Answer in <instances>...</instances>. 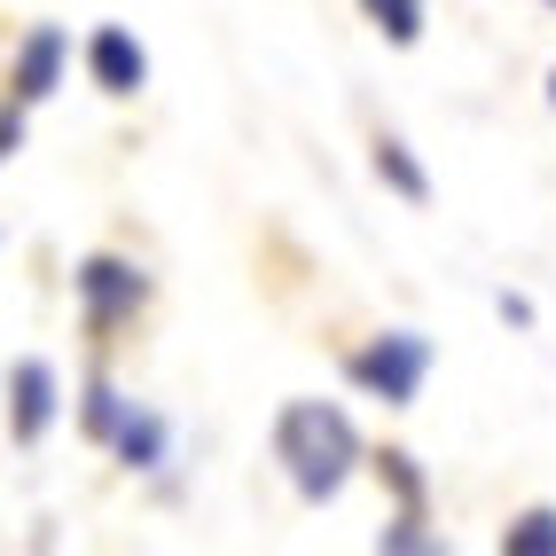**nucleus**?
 Segmentation results:
<instances>
[{
  "label": "nucleus",
  "mask_w": 556,
  "mask_h": 556,
  "mask_svg": "<svg viewBox=\"0 0 556 556\" xmlns=\"http://www.w3.org/2000/svg\"><path fill=\"white\" fill-rule=\"evenodd\" d=\"M275 463L299 486V502H338L345 478L361 470V431L329 400H290L275 416Z\"/></svg>",
  "instance_id": "1"
},
{
  "label": "nucleus",
  "mask_w": 556,
  "mask_h": 556,
  "mask_svg": "<svg viewBox=\"0 0 556 556\" xmlns=\"http://www.w3.org/2000/svg\"><path fill=\"white\" fill-rule=\"evenodd\" d=\"M345 377L368 400H384V407H416V392L431 377V338H416V329H384V338H368L345 361Z\"/></svg>",
  "instance_id": "2"
},
{
  "label": "nucleus",
  "mask_w": 556,
  "mask_h": 556,
  "mask_svg": "<svg viewBox=\"0 0 556 556\" xmlns=\"http://www.w3.org/2000/svg\"><path fill=\"white\" fill-rule=\"evenodd\" d=\"M79 306H87V329H118V321H134L150 306V275L118 251H94L79 267Z\"/></svg>",
  "instance_id": "3"
},
{
  "label": "nucleus",
  "mask_w": 556,
  "mask_h": 556,
  "mask_svg": "<svg viewBox=\"0 0 556 556\" xmlns=\"http://www.w3.org/2000/svg\"><path fill=\"white\" fill-rule=\"evenodd\" d=\"M55 407H63L55 368L48 361H16L9 368V431H16V447H40L48 424H55Z\"/></svg>",
  "instance_id": "4"
},
{
  "label": "nucleus",
  "mask_w": 556,
  "mask_h": 556,
  "mask_svg": "<svg viewBox=\"0 0 556 556\" xmlns=\"http://www.w3.org/2000/svg\"><path fill=\"white\" fill-rule=\"evenodd\" d=\"M87 71H94V87L110 102H126V94L150 87V55H141V40H134L126 24H102L94 40H87Z\"/></svg>",
  "instance_id": "5"
},
{
  "label": "nucleus",
  "mask_w": 556,
  "mask_h": 556,
  "mask_svg": "<svg viewBox=\"0 0 556 556\" xmlns=\"http://www.w3.org/2000/svg\"><path fill=\"white\" fill-rule=\"evenodd\" d=\"M63 63H71L63 24H31L24 48H16V102H48L63 87Z\"/></svg>",
  "instance_id": "6"
},
{
  "label": "nucleus",
  "mask_w": 556,
  "mask_h": 556,
  "mask_svg": "<svg viewBox=\"0 0 556 556\" xmlns=\"http://www.w3.org/2000/svg\"><path fill=\"white\" fill-rule=\"evenodd\" d=\"M110 455H118L126 470H165V455H173V431H165V416H157V407H134V400H126L118 431H110Z\"/></svg>",
  "instance_id": "7"
},
{
  "label": "nucleus",
  "mask_w": 556,
  "mask_h": 556,
  "mask_svg": "<svg viewBox=\"0 0 556 556\" xmlns=\"http://www.w3.org/2000/svg\"><path fill=\"white\" fill-rule=\"evenodd\" d=\"M377 180H384L392 197H407V204H431V180H424V165H416V157H407V141H400V134H384V141H377Z\"/></svg>",
  "instance_id": "8"
},
{
  "label": "nucleus",
  "mask_w": 556,
  "mask_h": 556,
  "mask_svg": "<svg viewBox=\"0 0 556 556\" xmlns=\"http://www.w3.org/2000/svg\"><path fill=\"white\" fill-rule=\"evenodd\" d=\"M424 9H431V0H361V16L377 24L392 48H416L424 40Z\"/></svg>",
  "instance_id": "9"
},
{
  "label": "nucleus",
  "mask_w": 556,
  "mask_h": 556,
  "mask_svg": "<svg viewBox=\"0 0 556 556\" xmlns=\"http://www.w3.org/2000/svg\"><path fill=\"white\" fill-rule=\"evenodd\" d=\"M502 556H556V509H526L517 526H502Z\"/></svg>",
  "instance_id": "10"
},
{
  "label": "nucleus",
  "mask_w": 556,
  "mask_h": 556,
  "mask_svg": "<svg viewBox=\"0 0 556 556\" xmlns=\"http://www.w3.org/2000/svg\"><path fill=\"white\" fill-rule=\"evenodd\" d=\"M79 416H87V431H94L102 447H110V431H118V416H126V392L110 384V377H94V384H87V407H79Z\"/></svg>",
  "instance_id": "11"
},
{
  "label": "nucleus",
  "mask_w": 556,
  "mask_h": 556,
  "mask_svg": "<svg viewBox=\"0 0 556 556\" xmlns=\"http://www.w3.org/2000/svg\"><path fill=\"white\" fill-rule=\"evenodd\" d=\"M377 548H392V556H416V548H439V533H424V509H400L392 526L377 533Z\"/></svg>",
  "instance_id": "12"
},
{
  "label": "nucleus",
  "mask_w": 556,
  "mask_h": 556,
  "mask_svg": "<svg viewBox=\"0 0 556 556\" xmlns=\"http://www.w3.org/2000/svg\"><path fill=\"white\" fill-rule=\"evenodd\" d=\"M384 478H392L400 509H424V478H416V463H407V455H384Z\"/></svg>",
  "instance_id": "13"
},
{
  "label": "nucleus",
  "mask_w": 556,
  "mask_h": 556,
  "mask_svg": "<svg viewBox=\"0 0 556 556\" xmlns=\"http://www.w3.org/2000/svg\"><path fill=\"white\" fill-rule=\"evenodd\" d=\"M494 306H502V321H517V329H533V306H526V299H509V290H502Z\"/></svg>",
  "instance_id": "14"
},
{
  "label": "nucleus",
  "mask_w": 556,
  "mask_h": 556,
  "mask_svg": "<svg viewBox=\"0 0 556 556\" xmlns=\"http://www.w3.org/2000/svg\"><path fill=\"white\" fill-rule=\"evenodd\" d=\"M548 102H556V71H548Z\"/></svg>",
  "instance_id": "15"
}]
</instances>
